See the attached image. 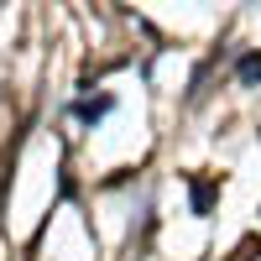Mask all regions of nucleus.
Segmentation results:
<instances>
[{
	"label": "nucleus",
	"instance_id": "2",
	"mask_svg": "<svg viewBox=\"0 0 261 261\" xmlns=\"http://www.w3.org/2000/svg\"><path fill=\"white\" fill-rule=\"evenodd\" d=\"M241 79H261V53H246L241 58Z\"/></svg>",
	"mask_w": 261,
	"mask_h": 261
},
{
	"label": "nucleus",
	"instance_id": "1",
	"mask_svg": "<svg viewBox=\"0 0 261 261\" xmlns=\"http://www.w3.org/2000/svg\"><path fill=\"white\" fill-rule=\"evenodd\" d=\"M105 110H110V94H99V99H79V105H73V115H79V120H99Z\"/></svg>",
	"mask_w": 261,
	"mask_h": 261
}]
</instances>
